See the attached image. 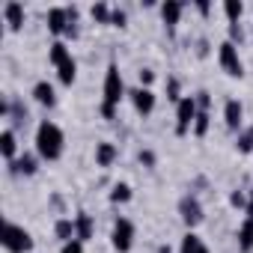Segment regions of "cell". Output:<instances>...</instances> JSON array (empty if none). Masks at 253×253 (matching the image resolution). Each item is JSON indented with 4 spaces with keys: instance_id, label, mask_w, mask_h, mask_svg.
<instances>
[{
    "instance_id": "6da1fadb",
    "label": "cell",
    "mask_w": 253,
    "mask_h": 253,
    "mask_svg": "<svg viewBox=\"0 0 253 253\" xmlns=\"http://www.w3.org/2000/svg\"><path fill=\"white\" fill-rule=\"evenodd\" d=\"M63 149H66V134H63V128H60L57 122H51V119H42L39 128H36V152H39V158L57 161V158L63 155Z\"/></svg>"
},
{
    "instance_id": "7a4b0ae2",
    "label": "cell",
    "mask_w": 253,
    "mask_h": 253,
    "mask_svg": "<svg viewBox=\"0 0 253 253\" xmlns=\"http://www.w3.org/2000/svg\"><path fill=\"white\" fill-rule=\"evenodd\" d=\"M101 101L104 104H119L125 95H128V89H125V81H122V72H119V66L116 63H110L107 66V72H104V86H101Z\"/></svg>"
},
{
    "instance_id": "3957f363",
    "label": "cell",
    "mask_w": 253,
    "mask_h": 253,
    "mask_svg": "<svg viewBox=\"0 0 253 253\" xmlns=\"http://www.w3.org/2000/svg\"><path fill=\"white\" fill-rule=\"evenodd\" d=\"M3 247H6L9 253H30V250H33V235H30L24 226L6 220V226H3Z\"/></svg>"
},
{
    "instance_id": "277c9868",
    "label": "cell",
    "mask_w": 253,
    "mask_h": 253,
    "mask_svg": "<svg viewBox=\"0 0 253 253\" xmlns=\"http://www.w3.org/2000/svg\"><path fill=\"white\" fill-rule=\"evenodd\" d=\"M217 63L229 78H244V63L238 57V45H232L229 39H223L217 45Z\"/></svg>"
},
{
    "instance_id": "5b68a950",
    "label": "cell",
    "mask_w": 253,
    "mask_h": 253,
    "mask_svg": "<svg viewBox=\"0 0 253 253\" xmlns=\"http://www.w3.org/2000/svg\"><path fill=\"white\" fill-rule=\"evenodd\" d=\"M110 244L116 253H128L134 247V223L128 217H116L110 229Z\"/></svg>"
},
{
    "instance_id": "8992f818",
    "label": "cell",
    "mask_w": 253,
    "mask_h": 253,
    "mask_svg": "<svg viewBox=\"0 0 253 253\" xmlns=\"http://www.w3.org/2000/svg\"><path fill=\"white\" fill-rule=\"evenodd\" d=\"M194 119H197V98L194 95H185L176 104V137H185L194 128Z\"/></svg>"
},
{
    "instance_id": "52a82bcc",
    "label": "cell",
    "mask_w": 253,
    "mask_h": 253,
    "mask_svg": "<svg viewBox=\"0 0 253 253\" xmlns=\"http://www.w3.org/2000/svg\"><path fill=\"white\" fill-rule=\"evenodd\" d=\"M179 214H182V220H185V226L188 229H194V226H200L203 223V206H200V200L194 197V194H188V197H182L179 200Z\"/></svg>"
},
{
    "instance_id": "ba28073f",
    "label": "cell",
    "mask_w": 253,
    "mask_h": 253,
    "mask_svg": "<svg viewBox=\"0 0 253 253\" xmlns=\"http://www.w3.org/2000/svg\"><path fill=\"white\" fill-rule=\"evenodd\" d=\"M128 98H131V104H134V110H137L140 116H149V113L155 110V101H158V95H155L149 86H134V89H128Z\"/></svg>"
},
{
    "instance_id": "9c48e42d",
    "label": "cell",
    "mask_w": 253,
    "mask_h": 253,
    "mask_svg": "<svg viewBox=\"0 0 253 253\" xmlns=\"http://www.w3.org/2000/svg\"><path fill=\"white\" fill-rule=\"evenodd\" d=\"M69 27H72L69 6H51V9H48V30H51L54 36H66Z\"/></svg>"
},
{
    "instance_id": "30bf717a",
    "label": "cell",
    "mask_w": 253,
    "mask_h": 253,
    "mask_svg": "<svg viewBox=\"0 0 253 253\" xmlns=\"http://www.w3.org/2000/svg\"><path fill=\"white\" fill-rule=\"evenodd\" d=\"M241 119H244V104L238 98H226V104H223V122H226V128L238 131L241 128Z\"/></svg>"
},
{
    "instance_id": "8fae6325",
    "label": "cell",
    "mask_w": 253,
    "mask_h": 253,
    "mask_svg": "<svg viewBox=\"0 0 253 253\" xmlns=\"http://www.w3.org/2000/svg\"><path fill=\"white\" fill-rule=\"evenodd\" d=\"M182 12H185L182 0H167V3H161V18H164L167 30H176V24L182 21Z\"/></svg>"
},
{
    "instance_id": "7c38bea8",
    "label": "cell",
    "mask_w": 253,
    "mask_h": 253,
    "mask_svg": "<svg viewBox=\"0 0 253 253\" xmlns=\"http://www.w3.org/2000/svg\"><path fill=\"white\" fill-rule=\"evenodd\" d=\"M0 152H3L6 164L18 161V140H15V131H12V128H3V131H0Z\"/></svg>"
},
{
    "instance_id": "4fadbf2b",
    "label": "cell",
    "mask_w": 253,
    "mask_h": 253,
    "mask_svg": "<svg viewBox=\"0 0 253 253\" xmlns=\"http://www.w3.org/2000/svg\"><path fill=\"white\" fill-rule=\"evenodd\" d=\"M92 232H95V223H92V217H89L86 211H78V214H75V238L86 244V241L92 238Z\"/></svg>"
},
{
    "instance_id": "5bb4252c",
    "label": "cell",
    "mask_w": 253,
    "mask_h": 253,
    "mask_svg": "<svg viewBox=\"0 0 253 253\" xmlns=\"http://www.w3.org/2000/svg\"><path fill=\"white\" fill-rule=\"evenodd\" d=\"M33 98H36L42 107H54V104H57L54 84H48V81H36V86H33Z\"/></svg>"
},
{
    "instance_id": "9a60e30c",
    "label": "cell",
    "mask_w": 253,
    "mask_h": 253,
    "mask_svg": "<svg viewBox=\"0 0 253 253\" xmlns=\"http://www.w3.org/2000/svg\"><path fill=\"white\" fill-rule=\"evenodd\" d=\"M3 18H6V24H9V30L15 33V30H21V24H24V6L21 3H15V0H9V3L3 6Z\"/></svg>"
},
{
    "instance_id": "2e32d148",
    "label": "cell",
    "mask_w": 253,
    "mask_h": 253,
    "mask_svg": "<svg viewBox=\"0 0 253 253\" xmlns=\"http://www.w3.org/2000/svg\"><path fill=\"white\" fill-rule=\"evenodd\" d=\"M116 155H119V149H116L113 143H107V140L95 143V164H98V167H113Z\"/></svg>"
},
{
    "instance_id": "e0dca14e",
    "label": "cell",
    "mask_w": 253,
    "mask_h": 253,
    "mask_svg": "<svg viewBox=\"0 0 253 253\" xmlns=\"http://www.w3.org/2000/svg\"><path fill=\"white\" fill-rule=\"evenodd\" d=\"M36 170H39V164H36V155H30V152L18 155V161L9 164V173H18V176H33Z\"/></svg>"
},
{
    "instance_id": "ac0fdd59",
    "label": "cell",
    "mask_w": 253,
    "mask_h": 253,
    "mask_svg": "<svg viewBox=\"0 0 253 253\" xmlns=\"http://www.w3.org/2000/svg\"><path fill=\"white\" fill-rule=\"evenodd\" d=\"M238 250L250 253L253 250V217H244L238 223Z\"/></svg>"
},
{
    "instance_id": "d6986e66",
    "label": "cell",
    "mask_w": 253,
    "mask_h": 253,
    "mask_svg": "<svg viewBox=\"0 0 253 253\" xmlns=\"http://www.w3.org/2000/svg\"><path fill=\"white\" fill-rule=\"evenodd\" d=\"M69 57H72L69 45H66L63 39H54V42H51V48H48V60H51V66L57 69V66H63V63H66Z\"/></svg>"
},
{
    "instance_id": "ffe728a7",
    "label": "cell",
    "mask_w": 253,
    "mask_h": 253,
    "mask_svg": "<svg viewBox=\"0 0 253 253\" xmlns=\"http://www.w3.org/2000/svg\"><path fill=\"white\" fill-rule=\"evenodd\" d=\"M57 78H60V84H66V86L75 84V78H78V63H75V57H69L63 66H57Z\"/></svg>"
},
{
    "instance_id": "44dd1931",
    "label": "cell",
    "mask_w": 253,
    "mask_h": 253,
    "mask_svg": "<svg viewBox=\"0 0 253 253\" xmlns=\"http://www.w3.org/2000/svg\"><path fill=\"white\" fill-rule=\"evenodd\" d=\"M54 235L66 244V241H72L75 238V217H60L57 223H54Z\"/></svg>"
},
{
    "instance_id": "7402d4cb",
    "label": "cell",
    "mask_w": 253,
    "mask_h": 253,
    "mask_svg": "<svg viewBox=\"0 0 253 253\" xmlns=\"http://www.w3.org/2000/svg\"><path fill=\"white\" fill-rule=\"evenodd\" d=\"M128 200H131V185L128 182H116L110 188V203L113 206H122V203H128Z\"/></svg>"
},
{
    "instance_id": "603a6c76",
    "label": "cell",
    "mask_w": 253,
    "mask_h": 253,
    "mask_svg": "<svg viewBox=\"0 0 253 253\" xmlns=\"http://www.w3.org/2000/svg\"><path fill=\"white\" fill-rule=\"evenodd\" d=\"M223 15H226L229 24H238L241 15H244V3L241 0H223Z\"/></svg>"
},
{
    "instance_id": "cb8c5ba5",
    "label": "cell",
    "mask_w": 253,
    "mask_h": 253,
    "mask_svg": "<svg viewBox=\"0 0 253 253\" xmlns=\"http://www.w3.org/2000/svg\"><path fill=\"white\" fill-rule=\"evenodd\" d=\"M203 247V238L194 232V229H188L185 235H182V244H179V253H197Z\"/></svg>"
},
{
    "instance_id": "d4e9b609",
    "label": "cell",
    "mask_w": 253,
    "mask_h": 253,
    "mask_svg": "<svg viewBox=\"0 0 253 253\" xmlns=\"http://www.w3.org/2000/svg\"><path fill=\"white\" fill-rule=\"evenodd\" d=\"M209 125H211V113L209 110H197V119H194V137H206L209 134Z\"/></svg>"
},
{
    "instance_id": "484cf974",
    "label": "cell",
    "mask_w": 253,
    "mask_h": 253,
    "mask_svg": "<svg viewBox=\"0 0 253 253\" xmlns=\"http://www.w3.org/2000/svg\"><path fill=\"white\" fill-rule=\"evenodd\" d=\"M89 15H92V21H95V24H110V15H113V9H110L107 3H95V6L89 9Z\"/></svg>"
},
{
    "instance_id": "4316f807",
    "label": "cell",
    "mask_w": 253,
    "mask_h": 253,
    "mask_svg": "<svg viewBox=\"0 0 253 253\" xmlns=\"http://www.w3.org/2000/svg\"><path fill=\"white\" fill-rule=\"evenodd\" d=\"M167 98H170L173 104H179V101L185 98V95H182V84H179V78H176V75H170V78H167Z\"/></svg>"
},
{
    "instance_id": "83f0119b",
    "label": "cell",
    "mask_w": 253,
    "mask_h": 253,
    "mask_svg": "<svg viewBox=\"0 0 253 253\" xmlns=\"http://www.w3.org/2000/svg\"><path fill=\"white\" fill-rule=\"evenodd\" d=\"M235 146H238V152L241 155H250L253 152V131L247 128V131H241L238 134V140H235Z\"/></svg>"
},
{
    "instance_id": "f1b7e54d",
    "label": "cell",
    "mask_w": 253,
    "mask_h": 253,
    "mask_svg": "<svg viewBox=\"0 0 253 253\" xmlns=\"http://www.w3.org/2000/svg\"><path fill=\"white\" fill-rule=\"evenodd\" d=\"M9 119H12V125H24V122H27V107H24L21 101H12Z\"/></svg>"
},
{
    "instance_id": "f546056e",
    "label": "cell",
    "mask_w": 253,
    "mask_h": 253,
    "mask_svg": "<svg viewBox=\"0 0 253 253\" xmlns=\"http://www.w3.org/2000/svg\"><path fill=\"white\" fill-rule=\"evenodd\" d=\"M110 24L113 27H125V24H128V15H125V9H119V6H113V15H110Z\"/></svg>"
},
{
    "instance_id": "4dcf8cb0",
    "label": "cell",
    "mask_w": 253,
    "mask_h": 253,
    "mask_svg": "<svg viewBox=\"0 0 253 253\" xmlns=\"http://www.w3.org/2000/svg\"><path fill=\"white\" fill-rule=\"evenodd\" d=\"M229 206L247 211V197H244V191H232V194H229Z\"/></svg>"
},
{
    "instance_id": "1f68e13d",
    "label": "cell",
    "mask_w": 253,
    "mask_h": 253,
    "mask_svg": "<svg viewBox=\"0 0 253 253\" xmlns=\"http://www.w3.org/2000/svg\"><path fill=\"white\" fill-rule=\"evenodd\" d=\"M229 42L232 45H241L244 42V27L241 24H229Z\"/></svg>"
},
{
    "instance_id": "d6a6232c",
    "label": "cell",
    "mask_w": 253,
    "mask_h": 253,
    "mask_svg": "<svg viewBox=\"0 0 253 253\" xmlns=\"http://www.w3.org/2000/svg\"><path fill=\"white\" fill-rule=\"evenodd\" d=\"M137 78H140V86H149V89H152V84H155V72H152V69H140Z\"/></svg>"
},
{
    "instance_id": "836d02e7",
    "label": "cell",
    "mask_w": 253,
    "mask_h": 253,
    "mask_svg": "<svg viewBox=\"0 0 253 253\" xmlns=\"http://www.w3.org/2000/svg\"><path fill=\"white\" fill-rule=\"evenodd\" d=\"M194 98H197V110H209V107H211V95H209L206 89H200Z\"/></svg>"
},
{
    "instance_id": "e575fe53",
    "label": "cell",
    "mask_w": 253,
    "mask_h": 253,
    "mask_svg": "<svg viewBox=\"0 0 253 253\" xmlns=\"http://www.w3.org/2000/svg\"><path fill=\"white\" fill-rule=\"evenodd\" d=\"M60 253H84V241L72 238V241H66V244H63V250H60Z\"/></svg>"
},
{
    "instance_id": "d590c367",
    "label": "cell",
    "mask_w": 253,
    "mask_h": 253,
    "mask_svg": "<svg viewBox=\"0 0 253 253\" xmlns=\"http://www.w3.org/2000/svg\"><path fill=\"white\" fill-rule=\"evenodd\" d=\"M98 113H101V119H116V107L113 104H98Z\"/></svg>"
},
{
    "instance_id": "8d00e7d4",
    "label": "cell",
    "mask_w": 253,
    "mask_h": 253,
    "mask_svg": "<svg viewBox=\"0 0 253 253\" xmlns=\"http://www.w3.org/2000/svg\"><path fill=\"white\" fill-rule=\"evenodd\" d=\"M140 164L155 167V152H152V149H143V152H140Z\"/></svg>"
},
{
    "instance_id": "74e56055",
    "label": "cell",
    "mask_w": 253,
    "mask_h": 253,
    "mask_svg": "<svg viewBox=\"0 0 253 253\" xmlns=\"http://www.w3.org/2000/svg\"><path fill=\"white\" fill-rule=\"evenodd\" d=\"M206 54H209V42L200 39V42H197V57H206Z\"/></svg>"
},
{
    "instance_id": "f35d334b",
    "label": "cell",
    "mask_w": 253,
    "mask_h": 253,
    "mask_svg": "<svg viewBox=\"0 0 253 253\" xmlns=\"http://www.w3.org/2000/svg\"><path fill=\"white\" fill-rule=\"evenodd\" d=\"M197 9H200V15H209V12H211V3H209V0H200Z\"/></svg>"
},
{
    "instance_id": "ab89813d",
    "label": "cell",
    "mask_w": 253,
    "mask_h": 253,
    "mask_svg": "<svg viewBox=\"0 0 253 253\" xmlns=\"http://www.w3.org/2000/svg\"><path fill=\"white\" fill-rule=\"evenodd\" d=\"M247 217H253V188H250V197H247Z\"/></svg>"
},
{
    "instance_id": "60d3db41",
    "label": "cell",
    "mask_w": 253,
    "mask_h": 253,
    "mask_svg": "<svg viewBox=\"0 0 253 253\" xmlns=\"http://www.w3.org/2000/svg\"><path fill=\"white\" fill-rule=\"evenodd\" d=\"M158 253H173V250H170L167 244H161V247H158Z\"/></svg>"
},
{
    "instance_id": "b9f144b4",
    "label": "cell",
    "mask_w": 253,
    "mask_h": 253,
    "mask_svg": "<svg viewBox=\"0 0 253 253\" xmlns=\"http://www.w3.org/2000/svg\"><path fill=\"white\" fill-rule=\"evenodd\" d=\"M197 253H211V250H209V247H206V244H203V247H200V250H197Z\"/></svg>"
},
{
    "instance_id": "7bdbcfd3",
    "label": "cell",
    "mask_w": 253,
    "mask_h": 253,
    "mask_svg": "<svg viewBox=\"0 0 253 253\" xmlns=\"http://www.w3.org/2000/svg\"><path fill=\"white\" fill-rule=\"evenodd\" d=\"M250 131H253V128H250Z\"/></svg>"
}]
</instances>
